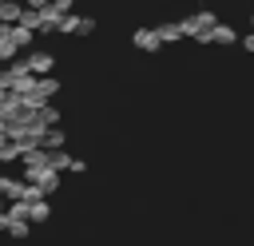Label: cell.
Listing matches in <instances>:
<instances>
[{"label":"cell","instance_id":"3957f363","mask_svg":"<svg viewBox=\"0 0 254 246\" xmlns=\"http://www.w3.org/2000/svg\"><path fill=\"white\" fill-rule=\"evenodd\" d=\"M24 63H28V71H32V75H52L56 56H52V52H44V48H32V52L24 56Z\"/></svg>","mask_w":254,"mask_h":246},{"label":"cell","instance_id":"4fadbf2b","mask_svg":"<svg viewBox=\"0 0 254 246\" xmlns=\"http://www.w3.org/2000/svg\"><path fill=\"white\" fill-rule=\"evenodd\" d=\"M32 36H36V32H32L28 24H12V40H16V48H20V52H28V48H32Z\"/></svg>","mask_w":254,"mask_h":246},{"label":"cell","instance_id":"8992f818","mask_svg":"<svg viewBox=\"0 0 254 246\" xmlns=\"http://www.w3.org/2000/svg\"><path fill=\"white\" fill-rule=\"evenodd\" d=\"M28 190V179H16V175H0V198L12 202V198H24Z\"/></svg>","mask_w":254,"mask_h":246},{"label":"cell","instance_id":"52a82bcc","mask_svg":"<svg viewBox=\"0 0 254 246\" xmlns=\"http://www.w3.org/2000/svg\"><path fill=\"white\" fill-rule=\"evenodd\" d=\"M20 56L16 40H12V24H0V63H12Z\"/></svg>","mask_w":254,"mask_h":246},{"label":"cell","instance_id":"5b68a950","mask_svg":"<svg viewBox=\"0 0 254 246\" xmlns=\"http://www.w3.org/2000/svg\"><path fill=\"white\" fill-rule=\"evenodd\" d=\"M32 183H36V186H40V194L48 198V194H56V190H60V183H64V171H52V167H44V171H40Z\"/></svg>","mask_w":254,"mask_h":246},{"label":"cell","instance_id":"2e32d148","mask_svg":"<svg viewBox=\"0 0 254 246\" xmlns=\"http://www.w3.org/2000/svg\"><path fill=\"white\" fill-rule=\"evenodd\" d=\"M67 163H71V155L60 147V151H48V167L52 171H67Z\"/></svg>","mask_w":254,"mask_h":246},{"label":"cell","instance_id":"e0dca14e","mask_svg":"<svg viewBox=\"0 0 254 246\" xmlns=\"http://www.w3.org/2000/svg\"><path fill=\"white\" fill-rule=\"evenodd\" d=\"M95 32V16H79V28H75V36H91Z\"/></svg>","mask_w":254,"mask_h":246},{"label":"cell","instance_id":"9c48e42d","mask_svg":"<svg viewBox=\"0 0 254 246\" xmlns=\"http://www.w3.org/2000/svg\"><path fill=\"white\" fill-rule=\"evenodd\" d=\"M155 32H159L163 44H179V40H183V24H179V20H163Z\"/></svg>","mask_w":254,"mask_h":246},{"label":"cell","instance_id":"30bf717a","mask_svg":"<svg viewBox=\"0 0 254 246\" xmlns=\"http://www.w3.org/2000/svg\"><path fill=\"white\" fill-rule=\"evenodd\" d=\"M4 234H8V238H16V242H24V238L32 234V222H28V218H8Z\"/></svg>","mask_w":254,"mask_h":246},{"label":"cell","instance_id":"277c9868","mask_svg":"<svg viewBox=\"0 0 254 246\" xmlns=\"http://www.w3.org/2000/svg\"><path fill=\"white\" fill-rule=\"evenodd\" d=\"M131 44H135L139 52H159V48H163V40H159L155 28H135V32H131Z\"/></svg>","mask_w":254,"mask_h":246},{"label":"cell","instance_id":"5bb4252c","mask_svg":"<svg viewBox=\"0 0 254 246\" xmlns=\"http://www.w3.org/2000/svg\"><path fill=\"white\" fill-rule=\"evenodd\" d=\"M52 218V206H48V198H36L32 206H28V222H48Z\"/></svg>","mask_w":254,"mask_h":246},{"label":"cell","instance_id":"7a4b0ae2","mask_svg":"<svg viewBox=\"0 0 254 246\" xmlns=\"http://www.w3.org/2000/svg\"><path fill=\"white\" fill-rule=\"evenodd\" d=\"M60 16H64L60 4H44V8H36V32H40V36H52V32L60 28Z\"/></svg>","mask_w":254,"mask_h":246},{"label":"cell","instance_id":"7c38bea8","mask_svg":"<svg viewBox=\"0 0 254 246\" xmlns=\"http://www.w3.org/2000/svg\"><path fill=\"white\" fill-rule=\"evenodd\" d=\"M64 143H67L64 127H48V131H44V143H40V147H44V151H60Z\"/></svg>","mask_w":254,"mask_h":246},{"label":"cell","instance_id":"d6986e66","mask_svg":"<svg viewBox=\"0 0 254 246\" xmlns=\"http://www.w3.org/2000/svg\"><path fill=\"white\" fill-rule=\"evenodd\" d=\"M242 48H246V52H254V32H250V36L242 40Z\"/></svg>","mask_w":254,"mask_h":246},{"label":"cell","instance_id":"8fae6325","mask_svg":"<svg viewBox=\"0 0 254 246\" xmlns=\"http://www.w3.org/2000/svg\"><path fill=\"white\" fill-rule=\"evenodd\" d=\"M24 16V4L20 0H0V24H16Z\"/></svg>","mask_w":254,"mask_h":246},{"label":"cell","instance_id":"9a60e30c","mask_svg":"<svg viewBox=\"0 0 254 246\" xmlns=\"http://www.w3.org/2000/svg\"><path fill=\"white\" fill-rule=\"evenodd\" d=\"M36 115H40V123H44V127H60V119H64V115H60V107H52V103H44Z\"/></svg>","mask_w":254,"mask_h":246},{"label":"cell","instance_id":"44dd1931","mask_svg":"<svg viewBox=\"0 0 254 246\" xmlns=\"http://www.w3.org/2000/svg\"><path fill=\"white\" fill-rule=\"evenodd\" d=\"M250 32H254V16H250Z\"/></svg>","mask_w":254,"mask_h":246},{"label":"cell","instance_id":"ac0fdd59","mask_svg":"<svg viewBox=\"0 0 254 246\" xmlns=\"http://www.w3.org/2000/svg\"><path fill=\"white\" fill-rule=\"evenodd\" d=\"M67 171H71V175H83V171H87V163H83V159H71V163H67Z\"/></svg>","mask_w":254,"mask_h":246},{"label":"cell","instance_id":"6da1fadb","mask_svg":"<svg viewBox=\"0 0 254 246\" xmlns=\"http://www.w3.org/2000/svg\"><path fill=\"white\" fill-rule=\"evenodd\" d=\"M179 24H183V36H194V40L206 44V32L218 24V16H214V12H190V16H183Z\"/></svg>","mask_w":254,"mask_h":246},{"label":"cell","instance_id":"ba28073f","mask_svg":"<svg viewBox=\"0 0 254 246\" xmlns=\"http://www.w3.org/2000/svg\"><path fill=\"white\" fill-rule=\"evenodd\" d=\"M234 40H238V32H234L230 24H222V20L206 32V44H222V48H226V44H234Z\"/></svg>","mask_w":254,"mask_h":246},{"label":"cell","instance_id":"ffe728a7","mask_svg":"<svg viewBox=\"0 0 254 246\" xmlns=\"http://www.w3.org/2000/svg\"><path fill=\"white\" fill-rule=\"evenodd\" d=\"M28 8H44V4H52V0H24Z\"/></svg>","mask_w":254,"mask_h":246}]
</instances>
